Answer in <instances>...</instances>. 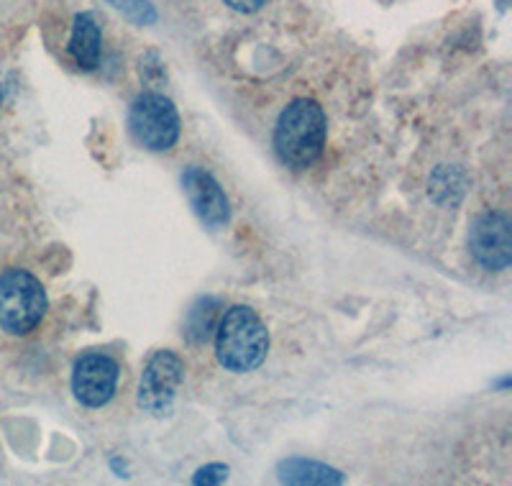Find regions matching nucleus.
<instances>
[{"label": "nucleus", "instance_id": "obj_4", "mask_svg": "<svg viewBox=\"0 0 512 486\" xmlns=\"http://www.w3.org/2000/svg\"><path fill=\"white\" fill-rule=\"evenodd\" d=\"M128 126L136 141L149 151H169L180 139L177 108L162 93L139 95L128 113Z\"/></svg>", "mask_w": 512, "mask_h": 486}, {"label": "nucleus", "instance_id": "obj_3", "mask_svg": "<svg viewBox=\"0 0 512 486\" xmlns=\"http://www.w3.org/2000/svg\"><path fill=\"white\" fill-rule=\"evenodd\" d=\"M47 290L29 269L0 272V330L8 336H29L47 315Z\"/></svg>", "mask_w": 512, "mask_h": 486}, {"label": "nucleus", "instance_id": "obj_8", "mask_svg": "<svg viewBox=\"0 0 512 486\" xmlns=\"http://www.w3.org/2000/svg\"><path fill=\"white\" fill-rule=\"evenodd\" d=\"M182 187H185V195L190 200L192 210L198 213L203 223H208L210 228L226 226L228 218H231V205H228L223 187L213 180V174H208L200 167L185 169Z\"/></svg>", "mask_w": 512, "mask_h": 486}, {"label": "nucleus", "instance_id": "obj_11", "mask_svg": "<svg viewBox=\"0 0 512 486\" xmlns=\"http://www.w3.org/2000/svg\"><path fill=\"white\" fill-rule=\"evenodd\" d=\"M221 300L216 297H200L195 305L190 307L185 320V336L190 343H208L213 330L218 328V320H221Z\"/></svg>", "mask_w": 512, "mask_h": 486}, {"label": "nucleus", "instance_id": "obj_2", "mask_svg": "<svg viewBox=\"0 0 512 486\" xmlns=\"http://www.w3.org/2000/svg\"><path fill=\"white\" fill-rule=\"evenodd\" d=\"M269 351V330L246 305L228 307L216 328L218 364L233 374H246L264 364Z\"/></svg>", "mask_w": 512, "mask_h": 486}, {"label": "nucleus", "instance_id": "obj_10", "mask_svg": "<svg viewBox=\"0 0 512 486\" xmlns=\"http://www.w3.org/2000/svg\"><path fill=\"white\" fill-rule=\"evenodd\" d=\"M280 481L285 484H344V474L326 463L308 458H287L280 463Z\"/></svg>", "mask_w": 512, "mask_h": 486}, {"label": "nucleus", "instance_id": "obj_7", "mask_svg": "<svg viewBox=\"0 0 512 486\" xmlns=\"http://www.w3.org/2000/svg\"><path fill=\"white\" fill-rule=\"evenodd\" d=\"M474 259L489 272H502L512 264V223L505 213H484L469 233Z\"/></svg>", "mask_w": 512, "mask_h": 486}, {"label": "nucleus", "instance_id": "obj_5", "mask_svg": "<svg viewBox=\"0 0 512 486\" xmlns=\"http://www.w3.org/2000/svg\"><path fill=\"white\" fill-rule=\"evenodd\" d=\"M182 379H185V364H182L180 356L175 351H169V348H159L149 356L144 371H141L136 402L144 412L167 415L175 405Z\"/></svg>", "mask_w": 512, "mask_h": 486}, {"label": "nucleus", "instance_id": "obj_14", "mask_svg": "<svg viewBox=\"0 0 512 486\" xmlns=\"http://www.w3.org/2000/svg\"><path fill=\"white\" fill-rule=\"evenodd\" d=\"M223 3L239 13H256L259 8L264 6V3H267V0H223Z\"/></svg>", "mask_w": 512, "mask_h": 486}, {"label": "nucleus", "instance_id": "obj_9", "mask_svg": "<svg viewBox=\"0 0 512 486\" xmlns=\"http://www.w3.org/2000/svg\"><path fill=\"white\" fill-rule=\"evenodd\" d=\"M70 54L82 70H95L100 62V29L93 13H77L72 26Z\"/></svg>", "mask_w": 512, "mask_h": 486}, {"label": "nucleus", "instance_id": "obj_6", "mask_svg": "<svg viewBox=\"0 0 512 486\" xmlns=\"http://www.w3.org/2000/svg\"><path fill=\"white\" fill-rule=\"evenodd\" d=\"M118 387V361L111 353H82L72 371V392L82 407L98 410L113 400Z\"/></svg>", "mask_w": 512, "mask_h": 486}, {"label": "nucleus", "instance_id": "obj_12", "mask_svg": "<svg viewBox=\"0 0 512 486\" xmlns=\"http://www.w3.org/2000/svg\"><path fill=\"white\" fill-rule=\"evenodd\" d=\"M108 3H111L113 8H118L123 16H128L131 21H136V24L141 26H149L157 21V11H154V6L149 0H108Z\"/></svg>", "mask_w": 512, "mask_h": 486}, {"label": "nucleus", "instance_id": "obj_1", "mask_svg": "<svg viewBox=\"0 0 512 486\" xmlns=\"http://www.w3.org/2000/svg\"><path fill=\"white\" fill-rule=\"evenodd\" d=\"M326 113L315 100L297 98L280 113L274 128V146L287 167L308 169L326 146Z\"/></svg>", "mask_w": 512, "mask_h": 486}, {"label": "nucleus", "instance_id": "obj_13", "mask_svg": "<svg viewBox=\"0 0 512 486\" xmlns=\"http://www.w3.org/2000/svg\"><path fill=\"white\" fill-rule=\"evenodd\" d=\"M228 479V466L226 463H208V466H203V469L198 471V474L192 476V484H223V481Z\"/></svg>", "mask_w": 512, "mask_h": 486}]
</instances>
